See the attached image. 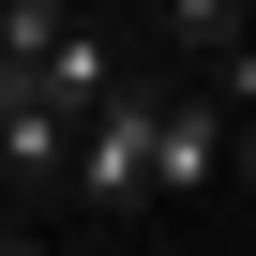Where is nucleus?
Segmentation results:
<instances>
[{
  "instance_id": "nucleus-1",
  "label": "nucleus",
  "mask_w": 256,
  "mask_h": 256,
  "mask_svg": "<svg viewBox=\"0 0 256 256\" xmlns=\"http://www.w3.org/2000/svg\"><path fill=\"white\" fill-rule=\"evenodd\" d=\"M60 211H76V226H120V211H151V76H120V90H106V106L76 120Z\"/></svg>"
},
{
  "instance_id": "nucleus-2",
  "label": "nucleus",
  "mask_w": 256,
  "mask_h": 256,
  "mask_svg": "<svg viewBox=\"0 0 256 256\" xmlns=\"http://www.w3.org/2000/svg\"><path fill=\"white\" fill-rule=\"evenodd\" d=\"M16 76H30L46 106H76V120H90V106H106L120 76H136V46H120V30H106V0H76V16L46 30V60H16Z\"/></svg>"
},
{
  "instance_id": "nucleus-4",
  "label": "nucleus",
  "mask_w": 256,
  "mask_h": 256,
  "mask_svg": "<svg viewBox=\"0 0 256 256\" xmlns=\"http://www.w3.org/2000/svg\"><path fill=\"white\" fill-rule=\"evenodd\" d=\"M226 196H241V211H256V106H241V166H226Z\"/></svg>"
},
{
  "instance_id": "nucleus-5",
  "label": "nucleus",
  "mask_w": 256,
  "mask_h": 256,
  "mask_svg": "<svg viewBox=\"0 0 256 256\" xmlns=\"http://www.w3.org/2000/svg\"><path fill=\"white\" fill-rule=\"evenodd\" d=\"M151 16H166V0H151Z\"/></svg>"
},
{
  "instance_id": "nucleus-3",
  "label": "nucleus",
  "mask_w": 256,
  "mask_h": 256,
  "mask_svg": "<svg viewBox=\"0 0 256 256\" xmlns=\"http://www.w3.org/2000/svg\"><path fill=\"white\" fill-rule=\"evenodd\" d=\"M60 166H76V106H46L30 76H0V181L30 211H60Z\"/></svg>"
}]
</instances>
